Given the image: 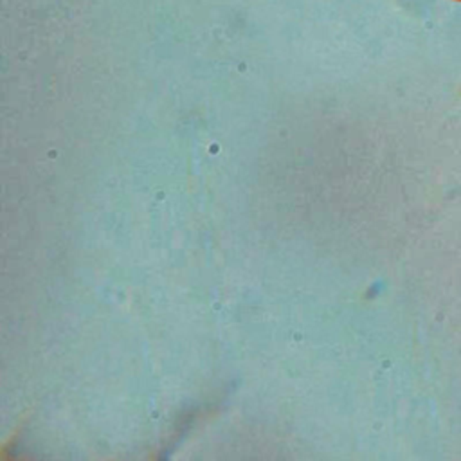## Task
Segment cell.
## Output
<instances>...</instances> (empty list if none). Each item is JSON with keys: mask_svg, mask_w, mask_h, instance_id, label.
<instances>
[{"mask_svg": "<svg viewBox=\"0 0 461 461\" xmlns=\"http://www.w3.org/2000/svg\"><path fill=\"white\" fill-rule=\"evenodd\" d=\"M454 2H461V0H454Z\"/></svg>", "mask_w": 461, "mask_h": 461, "instance_id": "obj_1", "label": "cell"}]
</instances>
